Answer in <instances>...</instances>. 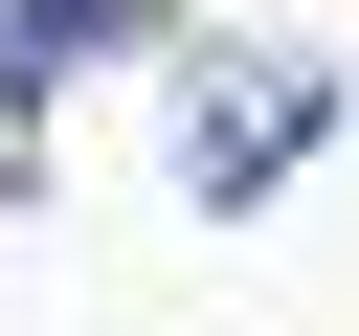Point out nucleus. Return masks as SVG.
Here are the masks:
<instances>
[{"label": "nucleus", "mask_w": 359, "mask_h": 336, "mask_svg": "<svg viewBox=\"0 0 359 336\" xmlns=\"http://www.w3.org/2000/svg\"><path fill=\"white\" fill-rule=\"evenodd\" d=\"M314 134H337V45H180V134H157V157H180L202 224H247Z\"/></svg>", "instance_id": "nucleus-1"}, {"label": "nucleus", "mask_w": 359, "mask_h": 336, "mask_svg": "<svg viewBox=\"0 0 359 336\" xmlns=\"http://www.w3.org/2000/svg\"><path fill=\"white\" fill-rule=\"evenodd\" d=\"M112 45H180V0H0V90H45V67H112Z\"/></svg>", "instance_id": "nucleus-2"}]
</instances>
